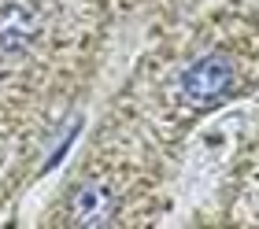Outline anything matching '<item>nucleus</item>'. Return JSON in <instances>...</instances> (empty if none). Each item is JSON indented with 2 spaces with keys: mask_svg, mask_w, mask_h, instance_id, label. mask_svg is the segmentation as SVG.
<instances>
[{
  "mask_svg": "<svg viewBox=\"0 0 259 229\" xmlns=\"http://www.w3.org/2000/svg\"><path fill=\"white\" fill-rule=\"evenodd\" d=\"M115 214V196L100 185H81L70 196V222L74 225H108Z\"/></svg>",
  "mask_w": 259,
  "mask_h": 229,
  "instance_id": "obj_3",
  "label": "nucleus"
},
{
  "mask_svg": "<svg viewBox=\"0 0 259 229\" xmlns=\"http://www.w3.org/2000/svg\"><path fill=\"white\" fill-rule=\"evenodd\" d=\"M233 81H237L233 63L226 56L211 52V56H200L196 63H189V70L182 74V93L189 96L196 107H211V104L226 100L233 93Z\"/></svg>",
  "mask_w": 259,
  "mask_h": 229,
  "instance_id": "obj_1",
  "label": "nucleus"
},
{
  "mask_svg": "<svg viewBox=\"0 0 259 229\" xmlns=\"http://www.w3.org/2000/svg\"><path fill=\"white\" fill-rule=\"evenodd\" d=\"M41 19L30 4H4L0 8V52H22L30 48V41L37 37Z\"/></svg>",
  "mask_w": 259,
  "mask_h": 229,
  "instance_id": "obj_2",
  "label": "nucleus"
}]
</instances>
